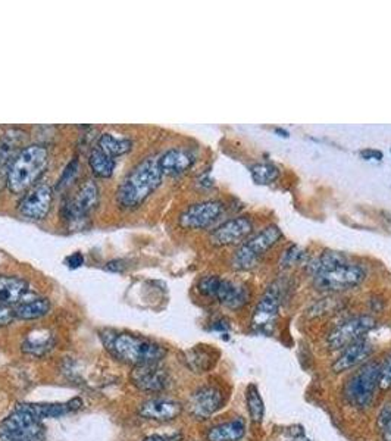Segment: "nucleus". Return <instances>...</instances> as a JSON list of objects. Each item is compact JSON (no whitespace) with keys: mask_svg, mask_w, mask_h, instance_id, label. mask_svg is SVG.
Listing matches in <instances>:
<instances>
[{"mask_svg":"<svg viewBox=\"0 0 391 441\" xmlns=\"http://www.w3.org/2000/svg\"><path fill=\"white\" fill-rule=\"evenodd\" d=\"M378 388L381 391H388L391 388V355L387 357L385 364L381 365L378 376Z\"/></svg>","mask_w":391,"mask_h":441,"instance_id":"2f4dec72","label":"nucleus"},{"mask_svg":"<svg viewBox=\"0 0 391 441\" xmlns=\"http://www.w3.org/2000/svg\"><path fill=\"white\" fill-rule=\"evenodd\" d=\"M162 177L164 174L159 166V159L146 157L142 164L133 168L121 183L117 193V200L121 208H138L161 185Z\"/></svg>","mask_w":391,"mask_h":441,"instance_id":"f257e3e1","label":"nucleus"},{"mask_svg":"<svg viewBox=\"0 0 391 441\" xmlns=\"http://www.w3.org/2000/svg\"><path fill=\"white\" fill-rule=\"evenodd\" d=\"M88 164H90V168L93 171V174L100 177V178H109V177H111L114 174V169H115V165H117L114 157L106 154L99 147H96L95 150L90 153Z\"/></svg>","mask_w":391,"mask_h":441,"instance_id":"b1692460","label":"nucleus"},{"mask_svg":"<svg viewBox=\"0 0 391 441\" xmlns=\"http://www.w3.org/2000/svg\"><path fill=\"white\" fill-rule=\"evenodd\" d=\"M0 441H46V427L43 421L15 406L0 422Z\"/></svg>","mask_w":391,"mask_h":441,"instance_id":"423d86ee","label":"nucleus"},{"mask_svg":"<svg viewBox=\"0 0 391 441\" xmlns=\"http://www.w3.org/2000/svg\"><path fill=\"white\" fill-rule=\"evenodd\" d=\"M221 279H223V278L218 277V275H206V277H203V278L199 281L197 289H199V291H200L203 296L215 298L216 291H218V289H220Z\"/></svg>","mask_w":391,"mask_h":441,"instance_id":"7c9ffc66","label":"nucleus"},{"mask_svg":"<svg viewBox=\"0 0 391 441\" xmlns=\"http://www.w3.org/2000/svg\"><path fill=\"white\" fill-rule=\"evenodd\" d=\"M184 406L180 402L169 399H150L140 404L138 415L158 422H169L177 419L183 414Z\"/></svg>","mask_w":391,"mask_h":441,"instance_id":"f3484780","label":"nucleus"},{"mask_svg":"<svg viewBox=\"0 0 391 441\" xmlns=\"http://www.w3.org/2000/svg\"><path fill=\"white\" fill-rule=\"evenodd\" d=\"M281 239H283V231L274 224L267 225L255 235H250L234 251L231 259L232 268L237 271L253 270L260 259L267 255V251H270Z\"/></svg>","mask_w":391,"mask_h":441,"instance_id":"20e7f679","label":"nucleus"},{"mask_svg":"<svg viewBox=\"0 0 391 441\" xmlns=\"http://www.w3.org/2000/svg\"><path fill=\"white\" fill-rule=\"evenodd\" d=\"M183 360H184L185 367L196 374L208 372L216 364V359L212 355V352H209L206 349H199V348L185 352Z\"/></svg>","mask_w":391,"mask_h":441,"instance_id":"5701e85b","label":"nucleus"},{"mask_svg":"<svg viewBox=\"0 0 391 441\" xmlns=\"http://www.w3.org/2000/svg\"><path fill=\"white\" fill-rule=\"evenodd\" d=\"M250 174L256 184L268 185L278 180L279 169L272 164H256L250 168Z\"/></svg>","mask_w":391,"mask_h":441,"instance_id":"cd10ccee","label":"nucleus"},{"mask_svg":"<svg viewBox=\"0 0 391 441\" xmlns=\"http://www.w3.org/2000/svg\"><path fill=\"white\" fill-rule=\"evenodd\" d=\"M375 325H377V321L369 315H359V317L346 320L328 334V348L333 350L347 348L349 344L364 338L365 334L371 333Z\"/></svg>","mask_w":391,"mask_h":441,"instance_id":"6e6552de","label":"nucleus"},{"mask_svg":"<svg viewBox=\"0 0 391 441\" xmlns=\"http://www.w3.org/2000/svg\"><path fill=\"white\" fill-rule=\"evenodd\" d=\"M98 147L106 154L115 157L130 152L133 141L128 138H117L112 134H102L98 141Z\"/></svg>","mask_w":391,"mask_h":441,"instance_id":"a878e982","label":"nucleus"},{"mask_svg":"<svg viewBox=\"0 0 391 441\" xmlns=\"http://www.w3.org/2000/svg\"><path fill=\"white\" fill-rule=\"evenodd\" d=\"M17 407L22 409V411L36 416L37 419H49V418H60L69 414H74L80 411L83 407V400L80 397H74L68 402H59V403H18Z\"/></svg>","mask_w":391,"mask_h":441,"instance_id":"2eb2a0df","label":"nucleus"},{"mask_svg":"<svg viewBox=\"0 0 391 441\" xmlns=\"http://www.w3.org/2000/svg\"><path fill=\"white\" fill-rule=\"evenodd\" d=\"M246 404L250 419L255 423H260L265 416V403L259 393V388L255 384H250L246 390Z\"/></svg>","mask_w":391,"mask_h":441,"instance_id":"bb28decb","label":"nucleus"},{"mask_svg":"<svg viewBox=\"0 0 391 441\" xmlns=\"http://www.w3.org/2000/svg\"><path fill=\"white\" fill-rule=\"evenodd\" d=\"M15 318H17V312H15L12 306L0 305V325H9L15 321Z\"/></svg>","mask_w":391,"mask_h":441,"instance_id":"473e14b6","label":"nucleus"},{"mask_svg":"<svg viewBox=\"0 0 391 441\" xmlns=\"http://www.w3.org/2000/svg\"><path fill=\"white\" fill-rule=\"evenodd\" d=\"M48 164L49 152L43 145H31L25 147L15 157L8 171V188L15 195L27 193L44 174Z\"/></svg>","mask_w":391,"mask_h":441,"instance_id":"f03ea898","label":"nucleus"},{"mask_svg":"<svg viewBox=\"0 0 391 441\" xmlns=\"http://www.w3.org/2000/svg\"><path fill=\"white\" fill-rule=\"evenodd\" d=\"M281 298H283V287L279 286V282H274L263 293L255 308L252 318V325L255 329L260 331V333H267L272 328V324L278 317Z\"/></svg>","mask_w":391,"mask_h":441,"instance_id":"9b49d317","label":"nucleus"},{"mask_svg":"<svg viewBox=\"0 0 391 441\" xmlns=\"http://www.w3.org/2000/svg\"><path fill=\"white\" fill-rule=\"evenodd\" d=\"M27 281L18 277L0 275V305L13 306L21 302V298L27 294Z\"/></svg>","mask_w":391,"mask_h":441,"instance_id":"412c9836","label":"nucleus"},{"mask_svg":"<svg viewBox=\"0 0 391 441\" xmlns=\"http://www.w3.org/2000/svg\"><path fill=\"white\" fill-rule=\"evenodd\" d=\"M312 277H314V286L318 291L340 293L361 286L366 278V271L361 265L346 262Z\"/></svg>","mask_w":391,"mask_h":441,"instance_id":"39448f33","label":"nucleus"},{"mask_svg":"<svg viewBox=\"0 0 391 441\" xmlns=\"http://www.w3.org/2000/svg\"><path fill=\"white\" fill-rule=\"evenodd\" d=\"M181 440H183V435L177 433V434H165V435L153 434V435L146 437L143 441H181Z\"/></svg>","mask_w":391,"mask_h":441,"instance_id":"e433bc0d","label":"nucleus"},{"mask_svg":"<svg viewBox=\"0 0 391 441\" xmlns=\"http://www.w3.org/2000/svg\"><path fill=\"white\" fill-rule=\"evenodd\" d=\"M53 204V188L49 184H39L24 195L20 202V212L28 218L40 220L49 215Z\"/></svg>","mask_w":391,"mask_h":441,"instance_id":"ddd939ff","label":"nucleus"},{"mask_svg":"<svg viewBox=\"0 0 391 441\" xmlns=\"http://www.w3.org/2000/svg\"><path fill=\"white\" fill-rule=\"evenodd\" d=\"M125 262L124 261H111V262H107L106 263V270L107 271H114V272H121V271H124L125 270Z\"/></svg>","mask_w":391,"mask_h":441,"instance_id":"4c0bfd02","label":"nucleus"},{"mask_svg":"<svg viewBox=\"0 0 391 441\" xmlns=\"http://www.w3.org/2000/svg\"><path fill=\"white\" fill-rule=\"evenodd\" d=\"M383 438H384V441H391V419L384 425Z\"/></svg>","mask_w":391,"mask_h":441,"instance_id":"58836bf2","label":"nucleus"},{"mask_svg":"<svg viewBox=\"0 0 391 441\" xmlns=\"http://www.w3.org/2000/svg\"><path fill=\"white\" fill-rule=\"evenodd\" d=\"M225 403L224 391L220 387L205 386L193 393L190 399V414L197 419H208Z\"/></svg>","mask_w":391,"mask_h":441,"instance_id":"4468645a","label":"nucleus"},{"mask_svg":"<svg viewBox=\"0 0 391 441\" xmlns=\"http://www.w3.org/2000/svg\"><path fill=\"white\" fill-rule=\"evenodd\" d=\"M390 152H391V149H390Z\"/></svg>","mask_w":391,"mask_h":441,"instance_id":"a19ab883","label":"nucleus"},{"mask_svg":"<svg viewBox=\"0 0 391 441\" xmlns=\"http://www.w3.org/2000/svg\"><path fill=\"white\" fill-rule=\"evenodd\" d=\"M55 345V340L53 337H44L41 340H25V343L22 344V352L27 355H33L37 357L44 356L46 353H49Z\"/></svg>","mask_w":391,"mask_h":441,"instance_id":"c85d7f7f","label":"nucleus"},{"mask_svg":"<svg viewBox=\"0 0 391 441\" xmlns=\"http://www.w3.org/2000/svg\"><path fill=\"white\" fill-rule=\"evenodd\" d=\"M248 289L247 286L241 284V282H232L230 279H221L220 289L216 291L215 298L223 306L231 310H239L244 308L248 302Z\"/></svg>","mask_w":391,"mask_h":441,"instance_id":"6ab92c4d","label":"nucleus"},{"mask_svg":"<svg viewBox=\"0 0 391 441\" xmlns=\"http://www.w3.org/2000/svg\"><path fill=\"white\" fill-rule=\"evenodd\" d=\"M77 169H78V162H77V159H75V161H72V162L68 165V168L65 169L64 176H62V178H60V181H59V187H62V185H65L67 183H69V181L72 180V177L77 174Z\"/></svg>","mask_w":391,"mask_h":441,"instance_id":"72a5a7b5","label":"nucleus"},{"mask_svg":"<svg viewBox=\"0 0 391 441\" xmlns=\"http://www.w3.org/2000/svg\"><path fill=\"white\" fill-rule=\"evenodd\" d=\"M83 263H84V256H83L81 251H75V254H72L71 256H68L65 259V265L68 268H71V270H75V268L83 266Z\"/></svg>","mask_w":391,"mask_h":441,"instance_id":"c9c22d12","label":"nucleus"},{"mask_svg":"<svg viewBox=\"0 0 391 441\" xmlns=\"http://www.w3.org/2000/svg\"><path fill=\"white\" fill-rule=\"evenodd\" d=\"M130 380L135 388L147 393H161L171 386V375L161 364L134 367Z\"/></svg>","mask_w":391,"mask_h":441,"instance_id":"f8f14e48","label":"nucleus"},{"mask_svg":"<svg viewBox=\"0 0 391 441\" xmlns=\"http://www.w3.org/2000/svg\"><path fill=\"white\" fill-rule=\"evenodd\" d=\"M107 350L117 359L133 367L146 364H161L166 356V349L162 344L150 338L133 334H117L106 341Z\"/></svg>","mask_w":391,"mask_h":441,"instance_id":"7ed1b4c3","label":"nucleus"},{"mask_svg":"<svg viewBox=\"0 0 391 441\" xmlns=\"http://www.w3.org/2000/svg\"><path fill=\"white\" fill-rule=\"evenodd\" d=\"M361 156L364 157L365 161L380 162V161H383L384 153L381 150H378V149H364V150H361Z\"/></svg>","mask_w":391,"mask_h":441,"instance_id":"f704fd0d","label":"nucleus"},{"mask_svg":"<svg viewBox=\"0 0 391 441\" xmlns=\"http://www.w3.org/2000/svg\"><path fill=\"white\" fill-rule=\"evenodd\" d=\"M305 258H306V251L300 246L290 244L284 250V254L281 255L279 265L281 268H291V266H296L297 263H300Z\"/></svg>","mask_w":391,"mask_h":441,"instance_id":"c756f323","label":"nucleus"},{"mask_svg":"<svg viewBox=\"0 0 391 441\" xmlns=\"http://www.w3.org/2000/svg\"><path fill=\"white\" fill-rule=\"evenodd\" d=\"M224 209V203L220 200L194 203L180 215V225L185 230H205L221 218Z\"/></svg>","mask_w":391,"mask_h":441,"instance_id":"9d476101","label":"nucleus"},{"mask_svg":"<svg viewBox=\"0 0 391 441\" xmlns=\"http://www.w3.org/2000/svg\"><path fill=\"white\" fill-rule=\"evenodd\" d=\"M274 133L278 134L279 137H283V138H289V137H290L289 131H286V130H283V129H274Z\"/></svg>","mask_w":391,"mask_h":441,"instance_id":"ea45409f","label":"nucleus"},{"mask_svg":"<svg viewBox=\"0 0 391 441\" xmlns=\"http://www.w3.org/2000/svg\"><path fill=\"white\" fill-rule=\"evenodd\" d=\"M381 365L377 362H369L359 369L350 380L347 381L344 395L346 399L356 407L365 409L371 404L373 399V393L378 387Z\"/></svg>","mask_w":391,"mask_h":441,"instance_id":"0eeeda50","label":"nucleus"},{"mask_svg":"<svg viewBox=\"0 0 391 441\" xmlns=\"http://www.w3.org/2000/svg\"><path fill=\"white\" fill-rule=\"evenodd\" d=\"M15 312H17V318L24 320V321L39 320L51 312V302H49V298H43V297L36 298V301L24 302L18 305Z\"/></svg>","mask_w":391,"mask_h":441,"instance_id":"393cba45","label":"nucleus"},{"mask_svg":"<svg viewBox=\"0 0 391 441\" xmlns=\"http://www.w3.org/2000/svg\"><path fill=\"white\" fill-rule=\"evenodd\" d=\"M246 435V421L243 418L232 419L212 427L208 434V441H240Z\"/></svg>","mask_w":391,"mask_h":441,"instance_id":"4be33fe9","label":"nucleus"},{"mask_svg":"<svg viewBox=\"0 0 391 441\" xmlns=\"http://www.w3.org/2000/svg\"><path fill=\"white\" fill-rule=\"evenodd\" d=\"M373 352L372 344L366 338H361L352 344H349L347 348H344L341 355L337 357V360L333 364L331 369L336 374L349 371L357 365H361L362 362H365L368 357H371Z\"/></svg>","mask_w":391,"mask_h":441,"instance_id":"a211bd4d","label":"nucleus"},{"mask_svg":"<svg viewBox=\"0 0 391 441\" xmlns=\"http://www.w3.org/2000/svg\"><path fill=\"white\" fill-rule=\"evenodd\" d=\"M255 228L253 219L250 216L231 218L221 225H218L209 235V242L216 247L241 244L246 242Z\"/></svg>","mask_w":391,"mask_h":441,"instance_id":"1a4fd4ad","label":"nucleus"},{"mask_svg":"<svg viewBox=\"0 0 391 441\" xmlns=\"http://www.w3.org/2000/svg\"><path fill=\"white\" fill-rule=\"evenodd\" d=\"M194 164V156L185 149L174 147L166 150L159 157V166L164 176L177 177L184 174L187 169H190Z\"/></svg>","mask_w":391,"mask_h":441,"instance_id":"aec40b11","label":"nucleus"},{"mask_svg":"<svg viewBox=\"0 0 391 441\" xmlns=\"http://www.w3.org/2000/svg\"><path fill=\"white\" fill-rule=\"evenodd\" d=\"M98 200H99L98 184L91 180L86 181L80 187V190H78L75 197L65 206L67 218L74 219V220L86 218L93 209L96 208Z\"/></svg>","mask_w":391,"mask_h":441,"instance_id":"dca6fc26","label":"nucleus"}]
</instances>
